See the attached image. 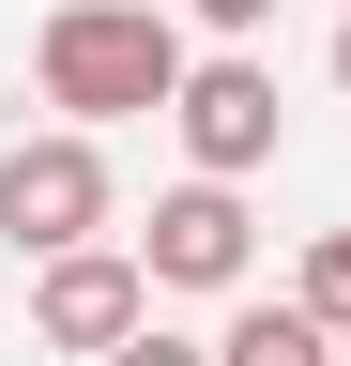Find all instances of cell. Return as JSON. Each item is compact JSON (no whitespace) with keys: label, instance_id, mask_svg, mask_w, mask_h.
Instances as JSON below:
<instances>
[{"label":"cell","instance_id":"obj_1","mask_svg":"<svg viewBox=\"0 0 351 366\" xmlns=\"http://www.w3.org/2000/svg\"><path fill=\"white\" fill-rule=\"evenodd\" d=\"M31 76H46L61 122H138V107L184 92V16L168 0H61L31 31Z\"/></svg>","mask_w":351,"mask_h":366},{"label":"cell","instance_id":"obj_2","mask_svg":"<svg viewBox=\"0 0 351 366\" xmlns=\"http://www.w3.org/2000/svg\"><path fill=\"white\" fill-rule=\"evenodd\" d=\"M122 199H107V153H92V122H46V137H16L0 153V244L16 259H61V244H92Z\"/></svg>","mask_w":351,"mask_h":366},{"label":"cell","instance_id":"obj_3","mask_svg":"<svg viewBox=\"0 0 351 366\" xmlns=\"http://www.w3.org/2000/svg\"><path fill=\"white\" fill-rule=\"evenodd\" d=\"M138 320H153V259H138V244H107V229H92V244L31 259V336H46V351H92V366H107Z\"/></svg>","mask_w":351,"mask_h":366},{"label":"cell","instance_id":"obj_4","mask_svg":"<svg viewBox=\"0 0 351 366\" xmlns=\"http://www.w3.org/2000/svg\"><path fill=\"white\" fill-rule=\"evenodd\" d=\"M275 61L259 46H214V61H184V92H168V137H184V168H275Z\"/></svg>","mask_w":351,"mask_h":366},{"label":"cell","instance_id":"obj_5","mask_svg":"<svg viewBox=\"0 0 351 366\" xmlns=\"http://www.w3.org/2000/svg\"><path fill=\"white\" fill-rule=\"evenodd\" d=\"M138 259H153V290H244V259H259L244 183H229V168L168 183V199H153V229H138Z\"/></svg>","mask_w":351,"mask_h":366},{"label":"cell","instance_id":"obj_6","mask_svg":"<svg viewBox=\"0 0 351 366\" xmlns=\"http://www.w3.org/2000/svg\"><path fill=\"white\" fill-rule=\"evenodd\" d=\"M214 366H351V336L305 290H275V305H229V336H214Z\"/></svg>","mask_w":351,"mask_h":366},{"label":"cell","instance_id":"obj_7","mask_svg":"<svg viewBox=\"0 0 351 366\" xmlns=\"http://www.w3.org/2000/svg\"><path fill=\"white\" fill-rule=\"evenodd\" d=\"M290 290H305V305L351 336V229H321V244H305V274H290Z\"/></svg>","mask_w":351,"mask_h":366},{"label":"cell","instance_id":"obj_8","mask_svg":"<svg viewBox=\"0 0 351 366\" xmlns=\"http://www.w3.org/2000/svg\"><path fill=\"white\" fill-rule=\"evenodd\" d=\"M107 366H214V336H168V320H138V336H122Z\"/></svg>","mask_w":351,"mask_h":366},{"label":"cell","instance_id":"obj_9","mask_svg":"<svg viewBox=\"0 0 351 366\" xmlns=\"http://www.w3.org/2000/svg\"><path fill=\"white\" fill-rule=\"evenodd\" d=\"M184 16H199L214 46H259V31H275V0H184Z\"/></svg>","mask_w":351,"mask_h":366},{"label":"cell","instance_id":"obj_10","mask_svg":"<svg viewBox=\"0 0 351 366\" xmlns=\"http://www.w3.org/2000/svg\"><path fill=\"white\" fill-rule=\"evenodd\" d=\"M336 92H351V0H336Z\"/></svg>","mask_w":351,"mask_h":366}]
</instances>
